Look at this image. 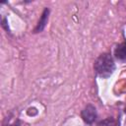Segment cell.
Wrapping results in <instances>:
<instances>
[{"label": "cell", "mask_w": 126, "mask_h": 126, "mask_svg": "<svg viewBox=\"0 0 126 126\" xmlns=\"http://www.w3.org/2000/svg\"><path fill=\"white\" fill-rule=\"evenodd\" d=\"M48 16H49V9L48 8H45L43 10L42 14H41V17H40V19H39L36 27L33 30V32L34 33L40 32H42L44 30V28H45V26H46V24L48 22Z\"/></svg>", "instance_id": "obj_3"}, {"label": "cell", "mask_w": 126, "mask_h": 126, "mask_svg": "<svg viewBox=\"0 0 126 126\" xmlns=\"http://www.w3.org/2000/svg\"><path fill=\"white\" fill-rule=\"evenodd\" d=\"M8 126H21V122H20L19 120H17V121H15L13 124H11V125H8Z\"/></svg>", "instance_id": "obj_6"}, {"label": "cell", "mask_w": 126, "mask_h": 126, "mask_svg": "<svg viewBox=\"0 0 126 126\" xmlns=\"http://www.w3.org/2000/svg\"><path fill=\"white\" fill-rule=\"evenodd\" d=\"M97 126H116V124H115L114 119L109 117V118H106V119L100 121Z\"/></svg>", "instance_id": "obj_5"}, {"label": "cell", "mask_w": 126, "mask_h": 126, "mask_svg": "<svg viewBox=\"0 0 126 126\" xmlns=\"http://www.w3.org/2000/svg\"><path fill=\"white\" fill-rule=\"evenodd\" d=\"M114 55L115 58L120 61L126 60V42H122L119 45H117V47L114 50Z\"/></svg>", "instance_id": "obj_4"}, {"label": "cell", "mask_w": 126, "mask_h": 126, "mask_svg": "<svg viewBox=\"0 0 126 126\" xmlns=\"http://www.w3.org/2000/svg\"><path fill=\"white\" fill-rule=\"evenodd\" d=\"M96 116H97L96 109L93 104H88L81 112V117L84 120V122L87 124L94 123L96 119Z\"/></svg>", "instance_id": "obj_2"}, {"label": "cell", "mask_w": 126, "mask_h": 126, "mask_svg": "<svg viewBox=\"0 0 126 126\" xmlns=\"http://www.w3.org/2000/svg\"><path fill=\"white\" fill-rule=\"evenodd\" d=\"M95 74L102 79L109 78L115 71V63L112 56L105 52L100 54L94 64Z\"/></svg>", "instance_id": "obj_1"}]
</instances>
